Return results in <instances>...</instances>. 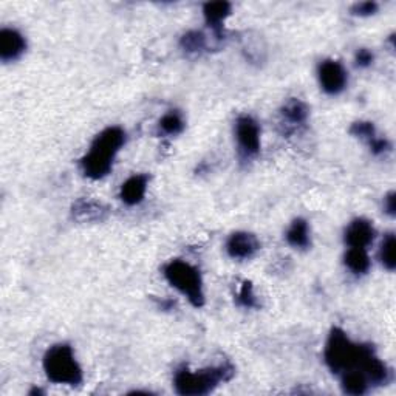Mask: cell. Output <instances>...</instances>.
Returning a JSON list of instances; mask_svg holds the SVG:
<instances>
[{"instance_id":"4fadbf2b","label":"cell","mask_w":396,"mask_h":396,"mask_svg":"<svg viewBox=\"0 0 396 396\" xmlns=\"http://www.w3.org/2000/svg\"><path fill=\"white\" fill-rule=\"evenodd\" d=\"M148 183H149L148 175H134V177H130L121 186V200L129 204V206L139 204L146 195Z\"/></svg>"},{"instance_id":"6da1fadb","label":"cell","mask_w":396,"mask_h":396,"mask_svg":"<svg viewBox=\"0 0 396 396\" xmlns=\"http://www.w3.org/2000/svg\"><path fill=\"white\" fill-rule=\"evenodd\" d=\"M324 359L336 375L347 372H362L370 386H383L390 379L387 365L376 356L369 344H355L341 328H333L327 339Z\"/></svg>"},{"instance_id":"d6986e66","label":"cell","mask_w":396,"mask_h":396,"mask_svg":"<svg viewBox=\"0 0 396 396\" xmlns=\"http://www.w3.org/2000/svg\"><path fill=\"white\" fill-rule=\"evenodd\" d=\"M180 45L188 55H198L206 48V38L200 31H189L181 38Z\"/></svg>"},{"instance_id":"ffe728a7","label":"cell","mask_w":396,"mask_h":396,"mask_svg":"<svg viewBox=\"0 0 396 396\" xmlns=\"http://www.w3.org/2000/svg\"><path fill=\"white\" fill-rule=\"evenodd\" d=\"M395 246H396V240L395 236L390 232L387 234L384 237L383 243H381V249H379V260L383 263L384 268L388 271H395L396 268V260H395Z\"/></svg>"},{"instance_id":"7a4b0ae2","label":"cell","mask_w":396,"mask_h":396,"mask_svg":"<svg viewBox=\"0 0 396 396\" xmlns=\"http://www.w3.org/2000/svg\"><path fill=\"white\" fill-rule=\"evenodd\" d=\"M126 143V132L121 127H107L94 138L90 150L80 160V169L92 180L104 178L112 171L116 153Z\"/></svg>"},{"instance_id":"2e32d148","label":"cell","mask_w":396,"mask_h":396,"mask_svg":"<svg viewBox=\"0 0 396 396\" xmlns=\"http://www.w3.org/2000/svg\"><path fill=\"white\" fill-rule=\"evenodd\" d=\"M344 262H346V267L351 273L358 276L365 274L370 269V259L362 248H350L346 257H344Z\"/></svg>"},{"instance_id":"3957f363","label":"cell","mask_w":396,"mask_h":396,"mask_svg":"<svg viewBox=\"0 0 396 396\" xmlns=\"http://www.w3.org/2000/svg\"><path fill=\"white\" fill-rule=\"evenodd\" d=\"M234 367L229 362H225L209 369L190 372L188 367L175 373L174 386L178 395L183 396H201L211 393L220 383H226L234 376Z\"/></svg>"},{"instance_id":"30bf717a","label":"cell","mask_w":396,"mask_h":396,"mask_svg":"<svg viewBox=\"0 0 396 396\" xmlns=\"http://www.w3.org/2000/svg\"><path fill=\"white\" fill-rule=\"evenodd\" d=\"M373 240H375V228L365 218L353 220L346 229V243L350 248L365 249Z\"/></svg>"},{"instance_id":"5b68a950","label":"cell","mask_w":396,"mask_h":396,"mask_svg":"<svg viewBox=\"0 0 396 396\" xmlns=\"http://www.w3.org/2000/svg\"><path fill=\"white\" fill-rule=\"evenodd\" d=\"M164 277L175 290L185 295L194 306L204 305L203 282L198 269L183 260H172L164 267Z\"/></svg>"},{"instance_id":"e0dca14e","label":"cell","mask_w":396,"mask_h":396,"mask_svg":"<svg viewBox=\"0 0 396 396\" xmlns=\"http://www.w3.org/2000/svg\"><path fill=\"white\" fill-rule=\"evenodd\" d=\"M282 116L291 126H300L308 118V107L305 102L292 98L282 107Z\"/></svg>"},{"instance_id":"9c48e42d","label":"cell","mask_w":396,"mask_h":396,"mask_svg":"<svg viewBox=\"0 0 396 396\" xmlns=\"http://www.w3.org/2000/svg\"><path fill=\"white\" fill-rule=\"evenodd\" d=\"M27 48V42L19 31L13 28H3L0 31V59L3 62L16 61L17 57L24 55Z\"/></svg>"},{"instance_id":"277c9868","label":"cell","mask_w":396,"mask_h":396,"mask_svg":"<svg viewBox=\"0 0 396 396\" xmlns=\"http://www.w3.org/2000/svg\"><path fill=\"white\" fill-rule=\"evenodd\" d=\"M43 370L55 384L79 386L83 383V369L78 364L69 344H56L43 356Z\"/></svg>"},{"instance_id":"44dd1931","label":"cell","mask_w":396,"mask_h":396,"mask_svg":"<svg viewBox=\"0 0 396 396\" xmlns=\"http://www.w3.org/2000/svg\"><path fill=\"white\" fill-rule=\"evenodd\" d=\"M350 134L356 136V138H361L365 139V141H372V139L376 138V132H375V126H373L372 122H365V121H359L355 122L353 126L350 127Z\"/></svg>"},{"instance_id":"5bb4252c","label":"cell","mask_w":396,"mask_h":396,"mask_svg":"<svg viewBox=\"0 0 396 396\" xmlns=\"http://www.w3.org/2000/svg\"><path fill=\"white\" fill-rule=\"evenodd\" d=\"M341 386H342V390L348 393V395H353V396H359V395H364L367 393L370 387L369 379L364 375L362 372H347V373H342L341 375Z\"/></svg>"},{"instance_id":"52a82bcc","label":"cell","mask_w":396,"mask_h":396,"mask_svg":"<svg viewBox=\"0 0 396 396\" xmlns=\"http://www.w3.org/2000/svg\"><path fill=\"white\" fill-rule=\"evenodd\" d=\"M318 76L322 90L328 94H339L347 85V71L339 62L327 59L320 62Z\"/></svg>"},{"instance_id":"7c38bea8","label":"cell","mask_w":396,"mask_h":396,"mask_svg":"<svg viewBox=\"0 0 396 396\" xmlns=\"http://www.w3.org/2000/svg\"><path fill=\"white\" fill-rule=\"evenodd\" d=\"M73 217L79 222H97V220H104L108 209L102 203L89 200V198H80L73 204Z\"/></svg>"},{"instance_id":"ba28073f","label":"cell","mask_w":396,"mask_h":396,"mask_svg":"<svg viewBox=\"0 0 396 396\" xmlns=\"http://www.w3.org/2000/svg\"><path fill=\"white\" fill-rule=\"evenodd\" d=\"M260 249V241L251 232H234L226 241V251L229 257L237 260L251 259Z\"/></svg>"},{"instance_id":"484cf974","label":"cell","mask_w":396,"mask_h":396,"mask_svg":"<svg viewBox=\"0 0 396 396\" xmlns=\"http://www.w3.org/2000/svg\"><path fill=\"white\" fill-rule=\"evenodd\" d=\"M384 208L388 215L395 217L396 214V194L395 192L387 194V197L384 198Z\"/></svg>"},{"instance_id":"8992f818","label":"cell","mask_w":396,"mask_h":396,"mask_svg":"<svg viewBox=\"0 0 396 396\" xmlns=\"http://www.w3.org/2000/svg\"><path fill=\"white\" fill-rule=\"evenodd\" d=\"M236 136L241 158H253L260 152V129L251 116L243 115L237 120Z\"/></svg>"},{"instance_id":"d4e9b609","label":"cell","mask_w":396,"mask_h":396,"mask_svg":"<svg viewBox=\"0 0 396 396\" xmlns=\"http://www.w3.org/2000/svg\"><path fill=\"white\" fill-rule=\"evenodd\" d=\"M373 62V53L370 50H367V48H361V50H358V53H356V65L358 67H369V65H372Z\"/></svg>"},{"instance_id":"603a6c76","label":"cell","mask_w":396,"mask_h":396,"mask_svg":"<svg viewBox=\"0 0 396 396\" xmlns=\"http://www.w3.org/2000/svg\"><path fill=\"white\" fill-rule=\"evenodd\" d=\"M378 11V3L376 2H361V3H356L351 6V14H355V16H372V14H375Z\"/></svg>"},{"instance_id":"7402d4cb","label":"cell","mask_w":396,"mask_h":396,"mask_svg":"<svg viewBox=\"0 0 396 396\" xmlns=\"http://www.w3.org/2000/svg\"><path fill=\"white\" fill-rule=\"evenodd\" d=\"M237 304L245 308H255L259 305L257 299H255L251 282H243V285H241L240 292L237 296Z\"/></svg>"},{"instance_id":"8fae6325","label":"cell","mask_w":396,"mask_h":396,"mask_svg":"<svg viewBox=\"0 0 396 396\" xmlns=\"http://www.w3.org/2000/svg\"><path fill=\"white\" fill-rule=\"evenodd\" d=\"M231 10L229 2H209L203 6L204 19L217 39L223 38V22L229 17Z\"/></svg>"},{"instance_id":"ac0fdd59","label":"cell","mask_w":396,"mask_h":396,"mask_svg":"<svg viewBox=\"0 0 396 396\" xmlns=\"http://www.w3.org/2000/svg\"><path fill=\"white\" fill-rule=\"evenodd\" d=\"M158 127L164 135H178L181 134L183 129H185V121H183L180 112L171 110V112H167L163 118L160 120Z\"/></svg>"},{"instance_id":"9a60e30c","label":"cell","mask_w":396,"mask_h":396,"mask_svg":"<svg viewBox=\"0 0 396 396\" xmlns=\"http://www.w3.org/2000/svg\"><path fill=\"white\" fill-rule=\"evenodd\" d=\"M287 241L295 248L305 249L310 246V229L304 218H296L287 231Z\"/></svg>"},{"instance_id":"cb8c5ba5","label":"cell","mask_w":396,"mask_h":396,"mask_svg":"<svg viewBox=\"0 0 396 396\" xmlns=\"http://www.w3.org/2000/svg\"><path fill=\"white\" fill-rule=\"evenodd\" d=\"M369 146H370L372 153H375V155H383V153L390 150V143H388L387 139H384V138L372 139Z\"/></svg>"}]
</instances>
